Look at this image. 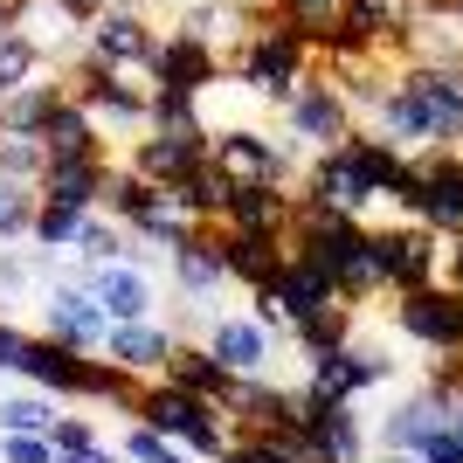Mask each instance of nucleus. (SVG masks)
Segmentation results:
<instances>
[{"label": "nucleus", "instance_id": "3c124183", "mask_svg": "<svg viewBox=\"0 0 463 463\" xmlns=\"http://www.w3.org/2000/svg\"><path fill=\"white\" fill-rule=\"evenodd\" d=\"M443 284H457V290H463V229H457V235H443Z\"/></svg>", "mask_w": 463, "mask_h": 463}, {"label": "nucleus", "instance_id": "a18cd8bd", "mask_svg": "<svg viewBox=\"0 0 463 463\" xmlns=\"http://www.w3.org/2000/svg\"><path fill=\"white\" fill-rule=\"evenodd\" d=\"M0 463H56L49 436H0Z\"/></svg>", "mask_w": 463, "mask_h": 463}, {"label": "nucleus", "instance_id": "c03bdc74", "mask_svg": "<svg viewBox=\"0 0 463 463\" xmlns=\"http://www.w3.org/2000/svg\"><path fill=\"white\" fill-rule=\"evenodd\" d=\"M125 463H194V457L174 443V436H159V429L132 422V429H125Z\"/></svg>", "mask_w": 463, "mask_h": 463}, {"label": "nucleus", "instance_id": "c756f323", "mask_svg": "<svg viewBox=\"0 0 463 463\" xmlns=\"http://www.w3.org/2000/svg\"><path fill=\"white\" fill-rule=\"evenodd\" d=\"M62 97H70V77H49V70L14 83V90H0V132H42Z\"/></svg>", "mask_w": 463, "mask_h": 463}, {"label": "nucleus", "instance_id": "c9c22d12", "mask_svg": "<svg viewBox=\"0 0 463 463\" xmlns=\"http://www.w3.org/2000/svg\"><path fill=\"white\" fill-rule=\"evenodd\" d=\"M353 311H360V305H353V298H339V305L298 318V326H290L298 353H332V346H346V339H353Z\"/></svg>", "mask_w": 463, "mask_h": 463}, {"label": "nucleus", "instance_id": "b1692460", "mask_svg": "<svg viewBox=\"0 0 463 463\" xmlns=\"http://www.w3.org/2000/svg\"><path fill=\"white\" fill-rule=\"evenodd\" d=\"M270 339H277V332L263 326L256 311H235V318H214V326H208V353L235 373V381H250V373L270 367Z\"/></svg>", "mask_w": 463, "mask_h": 463}, {"label": "nucleus", "instance_id": "9b49d317", "mask_svg": "<svg viewBox=\"0 0 463 463\" xmlns=\"http://www.w3.org/2000/svg\"><path fill=\"white\" fill-rule=\"evenodd\" d=\"M208 159L229 187H250V180H284L290 187V153L270 132H256V125H222V132L208 138Z\"/></svg>", "mask_w": 463, "mask_h": 463}, {"label": "nucleus", "instance_id": "a211bd4d", "mask_svg": "<svg viewBox=\"0 0 463 463\" xmlns=\"http://www.w3.org/2000/svg\"><path fill=\"white\" fill-rule=\"evenodd\" d=\"M208 125H194V132H146V138H132V153H125V166L132 174H146L153 187H174L180 174H194L201 159H208Z\"/></svg>", "mask_w": 463, "mask_h": 463}, {"label": "nucleus", "instance_id": "0eeeda50", "mask_svg": "<svg viewBox=\"0 0 463 463\" xmlns=\"http://www.w3.org/2000/svg\"><path fill=\"white\" fill-rule=\"evenodd\" d=\"M373 242V270H381V290H415L443 277V235L422 229V222H394V229H367Z\"/></svg>", "mask_w": 463, "mask_h": 463}, {"label": "nucleus", "instance_id": "9d476101", "mask_svg": "<svg viewBox=\"0 0 463 463\" xmlns=\"http://www.w3.org/2000/svg\"><path fill=\"white\" fill-rule=\"evenodd\" d=\"M305 201H326V208H339V214H367L373 201H381V180L360 166V153H353L346 138L332 146V153H311L305 159Z\"/></svg>", "mask_w": 463, "mask_h": 463}, {"label": "nucleus", "instance_id": "4468645a", "mask_svg": "<svg viewBox=\"0 0 463 463\" xmlns=\"http://www.w3.org/2000/svg\"><path fill=\"white\" fill-rule=\"evenodd\" d=\"M77 284H90V298L104 305V318L111 326H125V318H153L159 311V290L153 277H146V263L138 256H118V263H77Z\"/></svg>", "mask_w": 463, "mask_h": 463}, {"label": "nucleus", "instance_id": "f03ea898", "mask_svg": "<svg viewBox=\"0 0 463 463\" xmlns=\"http://www.w3.org/2000/svg\"><path fill=\"white\" fill-rule=\"evenodd\" d=\"M290 250L311 256L318 270L339 284V298H381V270H373V242H367V214H339L326 201H305L298 194V214H290Z\"/></svg>", "mask_w": 463, "mask_h": 463}, {"label": "nucleus", "instance_id": "473e14b6", "mask_svg": "<svg viewBox=\"0 0 463 463\" xmlns=\"http://www.w3.org/2000/svg\"><path fill=\"white\" fill-rule=\"evenodd\" d=\"M180 28H187V35H201L214 56L229 62V56H235V42L250 35V14H242L235 0H201V7H187V14H180Z\"/></svg>", "mask_w": 463, "mask_h": 463}, {"label": "nucleus", "instance_id": "ea45409f", "mask_svg": "<svg viewBox=\"0 0 463 463\" xmlns=\"http://www.w3.org/2000/svg\"><path fill=\"white\" fill-rule=\"evenodd\" d=\"M284 21L311 42V49H326V35L346 21V0H284Z\"/></svg>", "mask_w": 463, "mask_h": 463}, {"label": "nucleus", "instance_id": "4c0bfd02", "mask_svg": "<svg viewBox=\"0 0 463 463\" xmlns=\"http://www.w3.org/2000/svg\"><path fill=\"white\" fill-rule=\"evenodd\" d=\"M42 166H49V146H42V132H0V180L42 187Z\"/></svg>", "mask_w": 463, "mask_h": 463}, {"label": "nucleus", "instance_id": "09e8293b", "mask_svg": "<svg viewBox=\"0 0 463 463\" xmlns=\"http://www.w3.org/2000/svg\"><path fill=\"white\" fill-rule=\"evenodd\" d=\"M28 277H35V263H21V256H0V305H7V298H14Z\"/></svg>", "mask_w": 463, "mask_h": 463}, {"label": "nucleus", "instance_id": "72a5a7b5", "mask_svg": "<svg viewBox=\"0 0 463 463\" xmlns=\"http://www.w3.org/2000/svg\"><path fill=\"white\" fill-rule=\"evenodd\" d=\"M166 208V194L153 187L146 174H132V166H111V180H104V214L111 222H125V229H138L146 214Z\"/></svg>", "mask_w": 463, "mask_h": 463}, {"label": "nucleus", "instance_id": "2eb2a0df", "mask_svg": "<svg viewBox=\"0 0 463 463\" xmlns=\"http://www.w3.org/2000/svg\"><path fill=\"white\" fill-rule=\"evenodd\" d=\"M222 422L235 436H298V394L290 387H270L263 373L229 387V402H222Z\"/></svg>", "mask_w": 463, "mask_h": 463}, {"label": "nucleus", "instance_id": "f257e3e1", "mask_svg": "<svg viewBox=\"0 0 463 463\" xmlns=\"http://www.w3.org/2000/svg\"><path fill=\"white\" fill-rule=\"evenodd\" d=\"M367 118H373V132L394 138L402 153L463 146V62H402L387 97Z\"/></svg>", "mask_w": 463, "mask_h": 463}, {"label": "nucleus", "instance_id": "2f4dec72", "mask_svg": "<svg viewBox=\"0 0 463 463\" xmlns=\"http://www.w3.org/2000/svg\"><path fill=\"white\" fill-rule=\"evenodd\" d=\"M166 194V208H180L187 222H201V229H222V201H229V180L214 174V159H201L194 174H180L174 187H159Z\"/></svg>", "mask_w": 463, "mask_h": 463}, {"label": "nucleus", "instance_id": "864d4df0", "mask_svg": "<svg viewBox=\"0 0 463 463\" xmlns=\"http://www.w3.org/2000/svg\"><path fill=\"white\" fill-rule=\"evenodd\" d=\"M70 7H77V14L90 21V14H104V7H118V0H70ZM138 7H146V0H138Z\"/></svg>", "mask_w": 463, "mask_h": 463}, {"label": "nucleus", "instance_id": "79ce46f5", "mask_svg": "<svg viewBox=\"0 0 463 463\" xmlns=\"http://www.w3.org/2000/svg\"><path fill=\"white\" fill-rule=\"evenodd\" d=\"M28 77H42V49L21 28H0V90H14Z\"/></svg>", "mask_w": 463, "mask_h": 463}, {"label": "nucleus", "instance_id": "603ef678", "mask_svg": "<svg viewBox=\"0 0 463 463\" xmlns=\"http://www.w3.org/2000/svg\"><path fill=\"white\" fill-rule=\"evenodd\" d=\"M56 463H125V449H104V443H90V449H70V457H56Z\"/></svg>", "mask_w": 463, "mask_h": 463}, {"label": "nucleus", "instance_id": "7ed1b4c3", "mask_svg": "<svg viewBox=\"0 0 463 463\" xmlns=\"http://www.w3.org/2000/svg\"><path fill=\"white\" fill-rule=\"evenodd\" d=\"M311 70H318V49H311L284 14L250 21V35L235 42V56H229V83L270 97V104H290V90H298Z\"/></svg>", "mask_w": 463, "mask_h": 463}, {"label": "nucleus", "instance_id": "dca6fc26", "mask_svg": "<svg viewBox=\"0 0 463 463\" xmlns=\"http://www.w3.org/2000/svg\"><path fill=\"white\" fill-rule=\"evenodd\" d=\"M449 415H457V402L449 394H436V387H415V394H402V402L381 415V429H373V443L381 449H429L436 436L449 429Z\"/></svg>", "mask_w": 463, "mask_h": 463}, {"label": "nucleus", "instance_id": "8fccbe9b", "mask_svg": "<svg viewBox=\"0 0 463 463\" xmlns=\"http://www.w3.org/2000/svg\"><path fill=\"white\" fill-rule=\"evenodd\" d=\"M21 346H28V332L0 318V373H14V367H21Z\"/></svg>", "mask_w": 463, "mask_h": 463}, {"label": "nucleus", "instance_id": "412c9836", "mask_svg": "<svg viewBox=\"0 0 463 463\" xmlns=\"http://www.w3.org/2000/svg\"><path fill=\"white\" fill-rule=\"evenodd\" d=\"M284 256H290V235H270V229H222V270H229V284H242V290L277 284Z\"/></svg>", "mask_w": 463, "mask_h": 463}, {"label": "nucleus", "instance_id": "7c9ffc66", "mask_svg": "<svg viewBox=\"0 0 463 463\" xmlns=\"http://www.w3.org/2000/svg\"><path fill=\"white\" fill-rule=\"evenodd\" d=\"M166 381L222 408V402H229V387H235V373L222 367V360H214L208 346H194V339H174V360H166Z\"/></svg>", "mask_w": 463, "mask_h": 463}, {"label": "nucleus", "instance_id": "39448f33", "mask_svg": "<svg viewBox=\"0 0 463 463\" xmlns=\"http://www.w3.org/2000/svg\"><path fill=\"white\" fill-rule=\"evenodd\" d=\"M353 125H360V111L346 104V90H339V77H332L326 62L311 70L298 90H290V104H284V132H290V146L298 153H332L339 138H353Z\"/></svg>", "mask_w": 463, "mask_h": 463}, {"label": "nucleus", "instance_id": "6ab92c4d", "mask_svg": "<svg viewBox=\"0 0 463 463\" xmlns=\"http://www.w3.org/2000/svg\"><path fill=\"white\" fill-rule=\"evenodd\" d=\"M250 298H270L277 305V318H284V332L298 326V318H311V311H326V305H339V284H332L311 256H298L290 250L284 256V270H277V284H263V290H250Z\"/></svg>", "mask_w": 463, "mask_h": 463}, {"label": "nucleus", "instance_id": "f3484780", "mask_svg": "<svg viewBox=\"0 0 463 463\" xmlns=\"http://www.w3.org/2000/svg\"><path fill=\"white\" fill-rule=\"evenodd\" d=\"M42 332L49 339H62V346L77 353H104V332H111V318H104V305L90 298V284H56L49 290V305H42Z\"/></svg>", "mask_w": 463, "mask_h": 463}, {"label": "nucleus", "instance_id": "5fc2aeb1", "mask_svg": "<svg viewBox=\"0 0 463 463\" xmlns=\"http://www.w3.org/2000/svg\"><path fill=\"white\" fill-rule=\"evenodd\" d=\"M214 463H235V457H214Z\"/></svg>", "mask_w": 463, "mask_h": 463}, {"label": "nucleus", "instance_id": "393cba45", "mask_svg": "<svg viewBox=\"0 0 463 463\" xmlns=\"http://www.w3.org/2000/svg\"><path fill=\"white\" fill-rule=\"evenodd\" d=\"M104 360H118V367L138 373V381H153V373H166V360H174V332L159 326V318H125V326L104 332Z\"/></svg>", "mask_w": 463, "mask_h": 463}, {"label": "nucleus", "instance_id": "5701e85b", "mask_svg": "<svg viewBox=\"0 0 463 463\" xmlns=\"http://www.w3.org/2000/svg\"><path fill=\"white\" fill-rule=\"evenodd\" d=\"M290 214H298V187H284V180H250V187H229V201H222V229L290 235Z\"/></svg>", "mask_w": 463, "mask_h": 463}, {"label": "nucleus", "instance_id": "37998d69", "mask_svg": "<svg viewBox=\"0 0 463 463\" xmlns=\"http://www.w3.org/2000/svg\"><path fill=\"white\" fill-rule=\"evenodd\" d=\"M35 187H21V180H0V242H21V235L35 229Z\"/></svg>", "mask_w": 463, "mask_h": 463}, {"label": "nucleus", "instance_id": "bb28decb", "mask_svg": "<svg viewBox=\"0 0 463 463\" xmlns=\"http://www.w3.org/2000/svg\"><path fill=\"white\" fill-rule=\"evenodd\" d=\"M166 263H174V284L187 305H208L214 290L229 284V270H222V229H194L180 250H166Z\"/></svg>", "mask_w": 463, "mask_h": 463}, {"label": "nucleus", "instance_id": "1a4fd4ad", "mask_svg": "<svg viewBox=\"0 0 463 463\" xmlns=\"http://www.w3.org/2000/svg\"><path fill=\"white\" fill-rule=\"evenodd\" d=\"M394 326L422 353H463V290L443 284V277L415 284V290H394Z\"/></svg>", "mask_w": 463, "mask_h": 463}, {"label": "nucleus", "instance_id": "f8f14e48", "mask_svg": "<svg viewBox=\"0 0 463 463\" xmlns=\"http://www.w3.org/2000/svg\"><path fill=\"white\" fill-rule=\"evenodd\" d=\"M387 373H394V360L381 346H360V339H346V346H332V353H305V387L311 394H332V402H360Z\"/></svg>", "mask_w": 463, "mask_h": 463}, {"label": "nucleus", "instance_id": "4be33fe9", "mask_svg": "<svg viewBox=\"0 0 463 463\" xmlns=\"http://www.w3.org/2000/svg\"><path fill=\"white\" fill-rule=\"evenodd\" d=\"M159 83H166V90H187V97H208L214 83H229V62L214 56L201 35L174 28V35L159 42Z\"/></svg>", "mask_w": 463, "mask_h": 463}, {"label": "nucleus", "instance_id": "de8ad7c7", "mask_svg": "<svg viewBox=\"0 0 463 463\" xmlns=\"http://www.w3.org/2000/svg\"><path fill=\"white\" fill-rule=\"evenodd\" d=\"M422 387H436V394H449V402H457V394H463V353H436Z\"/></svg>", "mask_w": 463, "mask_h": 463}, {"label": "nucleus", "instance_id": "aec40b11", "mask_svg": "<svg viewBox=\"0 0 463 463\" xmlns=\"http://www.w3.org/2000/svg\"><path fill=\"white\" fill-rule=\"evenodd\" d=\"M90 360L97 353H77V346H62V339H49V332H28V346H21V381H35L42 394H77L83 402V387H90Z\"/></svg>", "mask_w": 463, "mask_h": 463}, {"label": "nucleus", "instance_id": "a878e982", "mask_svg": "<svg viewBox=\"0 0 463 463\" xmlns=\"http://www.w3.org/2000/svg\"><path fill=\"white\" fill-rule=\"evenodd\" d=\"M14 28L42 49V62H56V56H77L83 49V28H90V21H83L70 0H21Z\"/></svg>", "mask_w": 463, "mask_h": 463}, {"label": "nucleus", "instance_id": "e433bc0d", "mask_svg": "<svg viewBox=\"0 0 463 463\" xmlns=\"http://www.w3.org/2000/svg\"><path fill=\"white\" fill-rule=\"evenodd\" d=\"M56 394H7V402H0V436H49V429H56Z\"/></svg>", "mask_w": 463, "mask_h": 463}, {"label": "nucleus", "instance_id": "cd10ccee", "mask_svg": "<svg viewBox=\"0 0 463 463\" xmlns=\"http://www.w3.org/2000/svg\"><path fill=\"white\" fill-rule=\"evenodd\" d=\"M104 180H111V159H49L42 166V201H62L77 214H97L104 208Z\"/></svg>", "mask_w": 463, "mask_h": 463}, {"label": "nucleus", "instance_id": "ddd939ff", "mask_svg": "<svg viewBox=\"0 0 463 463\" xmlns=\"http://www.w3.org/2000/svg\"><path fill=\"white\" fill-rule=\"evenodd\" d=\"M159 28L146 21V7L138 0H118V7H104V14H90V28H83V56L90 62H159Z\"/></svg>", "mask_w": 463, "mask_h": 463}, {"label": "nucleus", "instance_id": "20e7f679", "mask_svg": "<svg viewBox=\"0 0 463 463\" xmlns=\"http://www.w3.org/2000/svg\"><path fill=\"white\" fill-rule=\"evenodd\" d=\"M132 422L159 429V436H174L187 457L214 463V457H229L235 443V429L222 422V408L201 402V394H187V387H174L166 373H153V381H138V402H132Z\"/></svg>", "mask_w": 463, "mask_h": 463}, {"label": "nucleus", "instance_id": "a19ab883", "mask_svg": "<svg viewBox=\"0 0 463 463\" xmlns=\"http://www.w3.org/2000/svg\"><path fill=\"white\" fill-rule=\"evenodd\" d=\"M77 229H83V214L77 208H62V201H35V250L42 256H56V250H70V242H77Z\"/></svg>", "mask_w": 463, "mask_h": 463}, {"label": "nucleus", "instance_id": "423d86ee", "mask_svg": "<svg viewBox=\"0 0 463 463\" xmlns=\"http://www.w3.org/2000/svg\"><path fill=\"white\" fill-rule=\"evenodd\" d=\"M408 222H422L436 235L463 229V146H429L415 153V194H408Z\"/></svg>", "mask_w": 463, "mask_h": 463}, {"label": "nucleus", "instance_id": "49530a36", "mask_svg": "<svg viewBox=\"0 0 463 463\" xmlns=\"http://www.w3.org/2000/svg\"><path fill=\"white\" fill-rule=\"evenodd\" d=\"M49 443H56V457H70V449H90V443H97V429L83 422V415H56Z\"/></svg>", "mask_w": 463, "mask_h": 463}, {"label": "nucleus", "instance_id": "c85d7f7f", "mask_svg": "<svg viewBox=\"0 0 463 463\" xmlns=\"http://www.w3.org/2000/svg\"><path fill=\"white\" fill-rule=\"evenodd\" d=\"M42 146H49V159H111V153H104V125L90 118V104H83L77 90H70L56 111H49Z\"/></svg>", "mask_w": 463, "mask_h": 463}, {"label": "nucleus", "instance_id": "6e6552de", "mask_svg": "<svg viewBox=\"0 0 463 463\" xmlns=\"http://www.w3.org/2000/svg\"><path fill=\"white\" fill-rule=\"evenodd\" d=\"M298 449L311 463H367V429H360L353 402L298 387Z\"/></svg>", "mask_w": 463, "mask_h": 463}, {"label": "nucleus", "instance_id": "f704fd0d", "mask_svg": "<svg viewBox=\"0 0 463 463\" xmlns=\"http://www.w3.org/2000/svg\"><path fill=\"white\" fill-rule=\"evenodd\" d=\"M70 256L97 270V263L138 256V242H132V229H125V222H111V214H83V229H77V242H70Z\"/></svg>", "mask_w": 463, "mask_h": 463}, {"label": "nucleus", "instance_id": "58836bf2", "mask_svg": "<svg viewBox=\"0 0 463 463\" xmlns=\"http://www.w3.org/2000/svg\"><path fill=\"white\" fill-rule=\"evenodd\" d=\"M194 125H208V118H201V97L166 90V83L146 97V132H194Z\"/></svg>", "mask_w": 463, "mask_h": 463}]
</instances>
